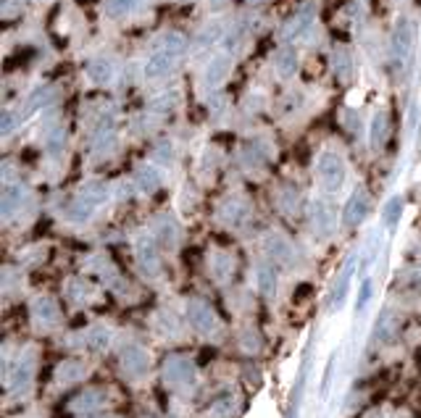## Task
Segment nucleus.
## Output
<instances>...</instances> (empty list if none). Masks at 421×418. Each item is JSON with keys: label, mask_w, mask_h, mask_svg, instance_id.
I'll list each match as a JSON object with an SVG mask.
<instances>
[{"label": "nucleus", "mask_w": 421, "mask_h": 418, "mask_svg": "<svg viewBox=\"0 0 421 418\" xmlns=\"http://www.w3.org/2000/svg\"><path fill=\"white\" fill-rule=\"evenodd\" d=\"M185 51H187L185 34L166 32L158 42H156L153 53L148 56V61H145V68H143L145 79H163L171 68L177 66L179 58L185 56Z\"/></svg>", "instance_id": "1"}, {"label": "nucleus", "mask_w": 421, "mask_h": 418, "mask_svg": "<svg viewBox=\"0 0 421 418\" xmlns=\"http://www.w3.org/2000/svg\"><path fill=\"white\" fill-rule=\"evenodd\" d=\"M413 51H416V21L408 16H400L392 26V34H390V58H392L395 74L403 76L408 71Z\"/></svg>", "instance_id": "2"}, {"label": "nucleus", "mask_w": 421, "mask_h": 418, "mask_svg": "<svg viewBox=\"0 0 421 418\" xmlns=\"http://www.w3.org/2000/svg\"><path fill=\"white\" fill-rule=\"evenodd\" d=\"M316 179H319V187L327 195L340 193L343 184H345V179H348L345 158H343L337 151L319 153V158H316Z\"/></svg>", "instance_id": "3"}, {"label": "nucleus", "mask_w": 421, "mask_h": 418, "mask_svg": "<svg viewBox=\"0 0 421 418\" xmlns=\"http://www.w3.org/2000/svg\"><path fill=\"white\" fill-rule=\"evenodd\" d=\"M108 200V187L106 184H90V187H84L82 193L76 195L74 203H71V208H69V221H74V224H82L87 218H93V213L101 208L103 203Z\"/></svg>", "instance_id": "4"}, {"label": "nucleus", "mask_w": 421, "mask_h": 418, "mask_svg": "<svg viewBox=\"0 0 421 418\" xmlns=\"http://www.w3.org/2000/svg\"><path fill=\"white\" fill-rule=\"evenodd\" d=\"M311 229L316 240H329L337 232V208L327 198H316L311 205Z\"/></svg>", "instance_id": "5"}, {"label": "nucleus", "mask_w": 421, "mask_h": 418, "mask_svg": "<svg viewBox=\"0 0 421 418\" xmlns=\"http://www.w3.org/2000/svg\"><path fill=\"white\" fill-rule=\"evenodd\" d=\"M163 379L171 389H190L195 384V363L185 355H171L163 363Z\"/></svg>", "instance_id": "6"}, {"label": "nucleus", "mask_w": 421, "mask_h": 418, "mask_svg": "<svg viewBox=\"0 0 421 418\" xmlns=\"http://www.w3.org/2000/svg\"><path fill=\"white\" fill-rule=\"evenodd\" d=\"M158 240L153 235H140L135 240V258L137 266L148 279H158L161 276V255H158Z\"/></svg>", "instance_id": "7"}, {"label": "nucleus", "mask_w": 421, "mask_h": 418, "mask_svg": "<svg viewBox=\"0 0 421 418\" xmlns=\"http://www.w3.org/2000/svg\"><path fill=\"white\" fill-rule=\"evenodd\" d=\"M187 321H190V327H193L195 332H201V335H216L221 329L216 310L203 300L187 302Z\"/></svg>", "instance_id": "8"}, {"label": "nucleus", "mask_w": 421, "mask_h": 418, "mask_svg": "<svg viewBox=\"0 0 421 418\" xmlns=\"http://www.w3.org/2000/svg\"><path fill=\"white\" fill-rule=\"evenodd\" d=\"M355 260H358V255H350V258L345 260V266L340 268L335 285L329 290V310H340L345 305L348 295H350V285H353V276H355Z\"/></svg>", "instance_id": "9"}, {"label": "nucleus", "mask_w": 421, "mask_h": 418, "mask_svg": "<svg viewBox=\"0 0 421 418\" xmlns=\"http://www.w3.org/2000/svg\"><path fill=\"white\" fill-rule=\"evenodd\" d=\"M371 210V195L363 187H355L350 198H348L345 208H343V224L345 226H358L366 221Z\"/></svg>", "instance_id": "10"}, {"label": "nucleus", "mask_w": 421, "mask_h": 418, "mask_svg": "<svg viewBox=\"0 0 421 418\" xmlns=\"http://www.w3.org/2000/svg\"><path fill=\"white\" fill-rule=\"evenodd\" d=\"M121 368H124V374L129 379H143L148 374V368H151V355H148L143 345H126L121 350Z\"/></svg>", "instance_id": "11"}, {"label": "nucleus", "mask_w": 421, "mask_h": 418, "mask_svg": "<svg viewBox=\"0 0 421 418\" xmlns=\"http://www.w3.org/2000/svg\"><path fill=\"white\" fill-rule=\"evenodd\" d=\"M232 66L235 61L229 53H219L208 61V66L203 71V90H219L221 84L227 82V76L232 74Z\"/></svg>", "instance_id": "12"}, {"label": "nucleus", "mask_w": 421, "mask_h": 418, "mask_svg": "<svg viewBox=\"0 0 421 418\" xmlns=\"http://www.w3.org/2000/svg\"><path fill=\"white\" fill-rule=\"evenodd\" d=\"M311 26H313V6L311 3H305L303 9H298L293 16L282 24V40L285 42L300 40L303 34L311 32Z\"/></svg>", "instance_id": "13"}, {"label": "nucleus", "mask_w": 421, "mask_h": 418, "mask_svg": "<svg viewBox=\"0 0 421 418\" xmlns=\"http://www.w3.org/2000/svg\"><path fill=\"white\" fill-rule=\"evenodd\" d=\"M263 253H266L271 263H277V266H293L295 248H293V243H290L285 235H279V232H269V235H266V240H263Z\"/></svg>", "instance_id": "14"}, {"label": "nucleus", "mask_w": 421, "mask_h": 418, "mask_svg": "<svg viewBox=\"0 0 421 418\" xmlns=\"http://www.w3.org/2000/svg\"><path fill=\"white\" fill-rule=\"evenodd\" d=\"M34 379V358L32 355H19L16 363L9 366L6 371V384H9L11 392H21L26 387L32 384Z\"/></svg>", "instance_id": "15"}, {"label": "nucleus", "mask_w": 421, "mask_h": 418, "mask_svg": "<svg viewBox=\"0 0 421 418\" xmlns=\"http://www.w3.org/2000/svg\"><path fill=\"white\" fill-rule=\"evenodd\" d=\"M32 318L40 329H53L61 321L59 302L53 300V297H45V295L37 297V300L32 302Z\"/></svg>", "instance_id": "16"}, {"label": "nucleus", "mask_w": 421, "mask_h": 418, "mask_svg": "<svg viewBox=\"0 0 421 418\" xmlns=\"http://www.w3.org/2000/svg\"><path fill=\"white\" fill-rule=\"evenodd\" d=\"M24 198H26V190L21 187V184L6 182V187H3V198H0V216L6 218V221L14 218V213H19L21 205H24Z\"/></svg>", "instance_id": "17"}, {"label": "nucleus", "mask_w": 421, "mask_h": 418, "mask_svg": "<svg viewBox=\"0 0 421 418\" xmlns=\"http://www.w3.org/2000/svg\"><path fill=\"white\" fill-rule=\"evenodd\" d=\"M250 216V205L243 200V198H229V200L221 203L219 208V218L227 226H243Z\"/></svg>", "instance_id": "18"}, {"label": "nucleus", "mask_w": 421, "mask_h": 418, "mask_svg": "<svg viewBox=\"0 0 421 418\" xmlns=\"http://www.w3.org/2000/svg\"><path fill=\"white\" fill-rule=\"evenodd\" d=\"M153 237H156V240H158L163 248L174 250V248L179 245V237H182V232H179V224L171 216H158V218H156V226H153Z\"/></svg>", "instance_id": "19"}, {"label": "nucleus", "mask_w": 421, "mask_h": 418, "mask_svg": "<svg viewBox=\"0 0 421 418\" xmlns=\"http://www.w3.org/2000/svg\"><path fill=\"white\" fill-rule=\"evenodd\" d=\"M53 95H56V90H53V87H40V90H34L32 95L26 98L24 108H19V113H16L19 124H21V121H26L29 116H34V113H37V111H42L45 106H51V103L56 101Z\"/></svg>", "instance_id": "20"}, {"label": "nucleus", "mask_w": 421, "mask_h": 418, "mask_svg": "<svg viewBox=\"0 0 421 418\" xmlns=\"http://www.w3.org/2000/svg\"><path fill=\"white\" fill-rule=\"evenodd\" d=\"M103 402H106V392L103 389H84L82 394H76L74 400L69 402V408L79 413V416H90V413L103 408Z\"/></svg>", "instance_id": "21"}, {"label": "nucleus", "mask_w": 421, "mask_h": 418, "mask_svg": "<svg viewBox=\"0 0 421 418\" xmlns=\"http://www.w3.org/2000/svg\"><path fill=\"white\" fill-rule=\"evenodd\" d=\"M353 53L348 51L345 45H335L332 51V74L340 79V82H350L353 79Z\"/></svg>", "instance_id": "22"}, {"label": "nucleus", "mask_w": 421, "mask_h": 418, "mask_svg": "<svg viewBox=\"0 0 421 418\" xmlns=\"http://www.w3.org/2000/svg\"><path fill=\"white\" fill-rule=\"evenodd\" d=\"M387 140H390V116H387V111H377L369 126L371 151H382V148L387 145Z\"/></svg>", "instance_id": "23"}, {"label": "nucleus", "mask_w": 421, "mask_h": 418, "mask_svg": "<svg viewBox=\"0 0 421 418\" xmlns=\"http://www.w3.org/2000/svg\"><path fill=\"white\" fill-rule=\"evenodd\" d=\"M298 66H300L298 51L290 48V45H285V48L274 56V68H277V74L282 76V79H293V76L298 74Z\"/></svg>", "instance_id": "24"}, {"label": "nucleus", "mask_w": 421, "mask_h": 418, "mask_svg": "<svg viewBox=\"0 0 421 418\" xmlns=\"http://www.w3.org/2000/svg\"><path fill=\"white\" fill-rule=\"evenodd\" d=\"M161 171L153 163H145V166H140L135 171V187L140 190L143 195H153L156 190L161 187Z\"/></svg>", "instance_id": "25"}, {"label": "nucleus", "mask_w": 421, "mask_h": 418, "mask_svg": "<svg viewBox=\"0 0 421 418\" xmlns=\"http://www.w3.org/2000/svg\"><path fill=\"white\" fill-rule=\"evenodd\" d=\"M87 76H90V82L93 84H111L113 82V76H116V66H113V61L111 58H93L87 63Z\"/></svg>", "instance_id": "26"}, {"label": "nucleus", "mask_w": 421, "mask_h": 418, "mask_svg": "<svg viewBox=\"0 0 421 418\" xmlns=\"http://www.w3.org/2000/svg\"><path fill=\"white\" fill-rule=\"evenodd\" d=\"M82 340H79V345H82L84 350H93V352H103V350H108V345H111V329L106 327H93V329H87L84 335H79Z\"/></svg>", "instance_id": "27"}, {"label": "nucleus", "mask_w": 421, "mask_h": 418, "mask_svg": "<svg viewBox=\"0 0 421 418\" xmlns=\"http://www.w3.org/2000/svg\"><path fill=\"white\" fill-rule=\"evenodd\" d=\"M255 287L263 297L277 295V268H274V263H261L255 268Z\"/></svg>", "instance_id": "28"}, {"label": "nucleus", "mask_w": 421, "mask_h": 418, "mask_svg": "<svg viewBox=\"0 0 421 418\" xmlns=\"http://www.w3.org/2000/svg\"><path fill=\"white\" fill-rule=\"evenodd\" d=\"M403 210H405L403 195H392V198L385 203V208H382V224H385V229L395 232L397 224H400V218H403Z\"/></svg>", "instance_id": "29"}, {"label": "nucleus", "mask_w": 421, "mask_h": 418, "mask_svg": "<svg viewBox=\"0 0 421 418\" xmlns=\"http://www.w3.org/2000/svg\"><path fill=\"white\" fill-rule=\"evenodd\" d=\"M84 374H87V366H84V360H64L59 366V371H56V382L59 384H74V382H79V379H84Z\"/></svg>", "instance_id": "30"}, {"label": "nucleus", "mask_w": 421, "mask_h": 418, "mask_svg": "<svg viewBox=\"0 0 421 418\" xmlns=\"http://www.w3.org/2000/svg\"><path fill=\"white\" fill-rule=\"evenodd\" d=\"M64 148H66V132L61 124H53L45 129V153L51 156L53 160L64 156Z\"/></svg>", "instance_id": "31"}, {"label": "nucleus", "mask_w": 421, "mask_h": 418, "mask_svg": "<svg viewBox=\"0 0 421 418\" xmlns=\"http://www.w3.org/2000/svg\"><path fill=\"white\" fill-rule=\"evenodd\" d=\"M210 274L219 282H227L229 276L235 274V258L229 253H213L210 255Z\"/></svg>", "instance_id": "32"}, {"label": "nucleus", "mask_w": 421, "mask_h": 418, "mask_svg": "<svg viewBox=\"0 0 421 418\" xmlns=\"http://www.w3.org/2000/svg\"><path fill=\"white\" fill-rule=\"evenodd\" d=\"M66 295L71 302L82 305V302H90L95 297V287L90 282H84V279H71L66 285Z\"/></svg>", "instance_id": "33"}, {"label": "nucleus", "mask_w": 421, "mask_h": 418, "mask_svg": "<svg viewBox=\"0 0 421 418\" xmlns=\"http://www.w3.org/2000/svg\"><path fill=\"white\" fill-rule=\"evenodd\" d=\"M397 329V318L392 316V310H385L382 316L377 318V327H374V342H387L390 337H395Z\"/></svg>", "instance_id": "34"}, {"label": "nucleus", "mask_w": 421, "mask_h": 418, "mask_svg": "<svg viewBox=\"0 0 421 418\" xmlns=\"http://www.w3.org/2000/svg\"><path fill=\"white\" fill-rule=\"evenodd\" d=\"M245 37H248V24H245V21H240V24H235V26H229L227 34H224V40H221L229 56H235V51L245 42Z\"/></svg>", "instance_id": "35"}, {"label": "nucleus", "mask_w": 421, "mask_h": 418, "mask_svg": "<svg viewBox=\"0 0 421 418\" xmlns=\"http://www.w3.org/2000/svg\"><path fill=\"white\" fill-rule=\"evenodd\" d=\"M279 205H282V210L285 213H298V208H300V193H298V187H293V184H287V187H282L279 190Z\"/></svg>", "instance_id": "36"}, {"label": "nucleus", "mask_w": 421, "mask_h": 418, "mask_svg": "<svg viewBox=\"0 0 421 418\" xmlns=\"http://www.w3.org/2000/svg\"><path fill=\"white\" fill-rule=\"evenodd\" d=\"M237 402L232 394H224L219 400H213V405L208 408V418H232L235 416Z\"/></svg>", "instance_id": "37"}, {"label": "nucleus", "mask_w": 421, "mask_h": 418, "mask_svg": "<svg viewBox=\"0 0 421 418\" xmlns=\"http://www.w3.org/2000/svg\"><path fill=\"white\" fill-rule=\"evenodd\" d=\"M371 300H374V279L366 276V279L361 282V287H358V297H355V316L366 313V308H369Z\"/></svg>", "instance_id": "38"}, {"label": "nucleus", "mask_w": 421, "mask_h": 418, "mask_svg": "<svg viewBox=\"0 0 421 418\" xmlns=\"http://www.w3.org/2000/svg\"><path fill=\"white\" fill-rule=\"evenodd\" d=\"M224 29H221L219 21H213V24L208 26H203L201 34H198V48H208V45H213V42H219L224 40Z\"/></svg>", "instance_id": "39"}, {"label": "nucleus", "mask_w": 421, "mask_h": 418, "mask_svg": "<svg viewBox=\"0 0 421 418\" xmlns=\"http://www.w3.org/2000/svg\"><path fill=\"white\" fill-rule=\"evenodd\" d=\"M135 9H137V0H106V11L113 19L126 16V14H132Z\"/></svg>", "instance_id": "40"}, {"label": "nucleus", "mask_w": 421, "mask_h": 418, "mask_svg": "<svg viewBox=\"0 0 421 418\" xmlns=\"http://www.w3.org/2000/svg\"><path fill=\"white\" fill-rule=\"evenodd\" d=\"M243 158H245V166H261L263 160H266V153H263L261 143H248L245 145Z\"/></svg>", "instance_id": "41"}, {"label": "nucleus", "mask_w": 421, "mask_h": 418, "mask_svg": "<svg viewBox=\"0 0 421 418\" xmlns=\"http://www.w3.org/2000/svg\"><path fill=\"white\" fill-rule=\"evenodd\" d=\"M158 324H161V332L168 337H177L179 335V324H177V318H174V313H158Z\"/></svg>", "instance_id": "42"}, {"label": "nucleus", "mask_w": 421, "mask_h": 418, "mask_svg": "<svg viewBox=\"0 0 421 418\" xmlns=\"http://www.w3.org/2000/svg\"><path fill=\"white\" fill-rule=\"evenodd\" d=\"M335 366H337V352L327 360V368H324V382H321V397H327L329 387H332V379H335Z\"/></svg>", "instance_id": "43"}, {"label": "nucleus", "mask_w": 421, "mask_h": 418, "mask_svg": "<svg viewBox=\"0 0 421 418\" xmlns=\"http://www.w3.org/2000/svg\"><path fill=\"white\" fill-rule=\"evenodd\" d=\"M243 347L248 352H258V350H261V340H258V332L248 329V332L243 335Z\"/></svg>", "instance_id": "44"}, {"label": "nucleus", "mask_w": 421, "mask_h": 418, "mask_svg": "<svg viewBox=\"0 0 421 418\" xmlns=\"http://www.w3.org/2000/svg\"><path fill=\"white\" fill-rule=\"evenodd\" d=\"M16 124H19V116H14L11 111H3V121H0V132H3V137H9Z\"/></svg>", "instance_id": "45"}, {"label": "nucleus", "mask_w": 421, "mask_h": 418, "mask_svg": "<svg viewBox=\"0 0 421 418\" xmlns=\"http://www.w3.org/2000/svg\"><path fill=\"white\" fill-rule=\"evenodd\" d=\"M153 158L158 160V163H171V158H174V151H171V145L161 143L158 148H156V156H153Z\"/></svg>", "instance_id": "46"}, {"label": "nucleus", "mask_w": 421, "mask_h": 418, "mask_svg": "<svg viewBox=\"0 0 421 418\" xmlns=\"http://www.w3.org/2000/svg\"><path fill=\"white\" fill-rule=\"evenodd\" d=\"M208 108H213V111L224 108V95H210V98H208Z\"/></svg>", "instance_id": "47"}, {"label": "nucleus", "mask_w": 421, "mask_h": 418, "mask_svg": "<svg viewBox=\"0 0 421 418\" xmlns=\"http://www.w3.org/2000/svg\"><path fill=\"white\" fill-rule=\"evenodd\" d=\"M221 3H224V0H208V6H210V9H219Z\"/></svg>", "instance_id": "48"}, {"label": "nucleus", "mask_w": 421, "mask_h": 418, "mask_svg": "<svg viewBox=\"0 0 421 418\" xmlns=\"http://www.w3.org/2000/svg\"><path fill=\"white\" fill-rule=\"evenodd\" d=\"M248 3H253V6H258V3H266V0H248Z\"/></svg>", "instance_id": "49"}, {"label": "nucleus", "mask_w": 421, "mask_h": 418, "mask_svg": "<svg viewBox=\"0 0 421 418\" xmlns=\"http://www.w3.org/2000/svg\"><path fill=\"white\" fill-rule=\"evenodd\" d=\"M403 418H405V416H403Z\"/></svg>", "instance_id": "50"}]
</instances>
